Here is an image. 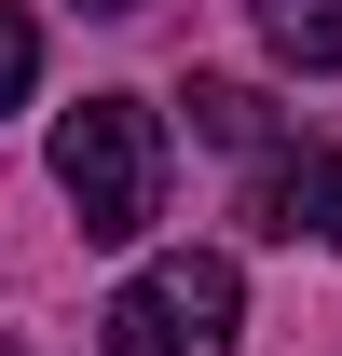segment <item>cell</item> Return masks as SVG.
Listing matches in <instances>:
<instances>
[{"label":"cell","mask_w":342,"mask_h":356,"mask_svg":"<svg viewBox=\"0 0 342 356\" xmlns=\"http://www.w3.org/2000/svg\"><path fill=\"white\" fill-rule=\"evenodd\" d=\"M55 192L83 206L96 247H137V233L165 220V124H151L137 96H83V110L55 124Z\"/></svg>","instance_id":"1"},{"label":"cell","mask_w":342,"mask_h":356,"mask_svg":"<svg viewBox=\"0 0 342 356\" xmlns=\"http://www.w3.org/2000/svg\"><path fill=\"white\" fill-rule=\"evenodd\" d=\"M96 329H110V356H233L247 288H233V261H219V247H178V261L124 274V302L96 315Z\"/></svg>","instance_id":"2"},{"label":"cell","mask_w":342,"mask_h":356,"mask_svg":"<svg viewBox=\"0 0 342 356\" xmlns=\"http://www.w3.org/2000/svg\"><path fill=\"white\" fill-rule=\"evenodd\" d=\"M247 220L274 247H342V151H288V165H260Z\"/></svg>","instance_id":"3"},{"label":"cell","mask_w":342,"mask_h":356,"mask_svg":"<svg viewBox=\"0 0 342 356\" xmlns=\"http://www.w3.org/2000/svg\"><path fill=\"white\" fill-rule=\"evenodd\" d=\"M247 14L288 69H342V0H247Z\"/></svg>","instance_id":"4"},{"label":"cell","mask_w":342,"mask_h":356,"mask_svg":"<svg viewBox=\"0 0 342 356\" xmlns=\"http://www.w3.org/2000/svg\"><path fill=\"white\" fill-rule=\"evenodd\" d=\"M192 137H219V151H274V96H247V83H192Z\"/></svg>","instance_id":"5"},{"label":"cell","mask_w":342,"mask_h":356,"mask_svg":"<svg viewBox=\"0 0 342 356\" xmlns=\"http://www.w3.org/2000/svg\"><path fill=\"white\" fill-rule=\"evenodd\" d=\"M28 83H42V28L0 0V110H28Z\"/></svg>","instance_id":"6"},{"label":"cell","mask_w":342,"mask_h":356,"mask_svg":"<svg viewBox=\"0 0 342 356\" xmlns=\"http://www.w3.org/2000/svg\"><path fill=\"white\" fill-rule=\"evenodd\" d=\"M83 14H137V0H83Z\"/></svg>","instance_id":"7"}]
</instances>
